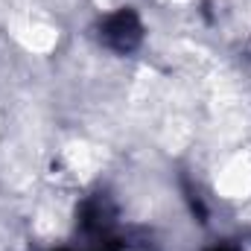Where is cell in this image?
<instances>
[{
    "instance_id": "obj_1",
    "label": "cell",
    "mask_w": 251,
    "mask_h": 251,
    "mask_svg": "<svg viewBox=\"0 0 251 251\" xmlns=\"http://www.w3.org/2000/svg\"><path fill=\"white\" fill-rule=\"evenodd\" d=\"M102 38L114 47V50H131L137 41H140V24L131 12H117L114 18H108L105 29H102Z\"/></svg>"
}]
</instances>
